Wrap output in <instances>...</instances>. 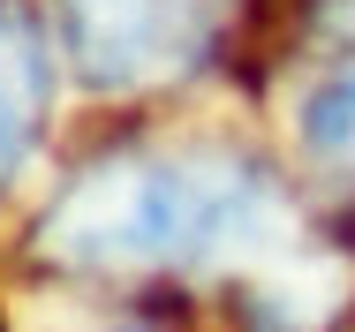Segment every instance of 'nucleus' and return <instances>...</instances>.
Listing matches in <instances>:
<instances>
[{"label": "nucleus", "instance_id": "nucleus-1", "mask_svg": "<svg viewBox=\"0 0 355 332\" xmlns=\"http://www.w3.org/2000/svg\"><path fill=\"white\" fill-rule=\"evenodd\" d=\"M302 227L265 159L234 143H114L83 159L31 227V257L61 279H174L265 272Z\"/></svg>", "mask_w": 355, "mask_h": 332}, {"label": "nucleus", "instance_id": "nucleus-2", "mask_svg": "<svg viewBox=\"0 0 355 332\" xmlns=\"http://www.w3.org/2000/svg\"><path fill=\"white\" fill-rule=\"evenodd\" d=\"M242 0H53L61 53L91 91H159L234 46Z\"/></svg>", "mask_w": 355, "mask_h": 332}, {"label": "nucleus", "instance_id": "nucleus-3", "mask_svg": "<svg viewBox=\"0 0 355 332\" xmlns=\"http://www.w3.org/2000/svg\"><path fill=\"white\" fill-rule=\"evenodd\" d=\"M53 114V53L23 0H0V189L31 159V143Z\"/></svg>", "mask_w": 355, "mask_h": 332}, {"label": "nucleus", "instance_id": "nucleus-4", "mask_svg": "<svg viewBox=\"0 0 355 332\" xmlns=\"http://www.w3.org/2000/svg\"><path fill=\"white\" fill-rule=\"evenodd\" d=\"M295 136H302L310 174H325L333 189H348V197H355V46L325 68L310 91H302V106H295Z\"/></svg>", "mask_w": 355, "mask_h": 332}]
</instances>
